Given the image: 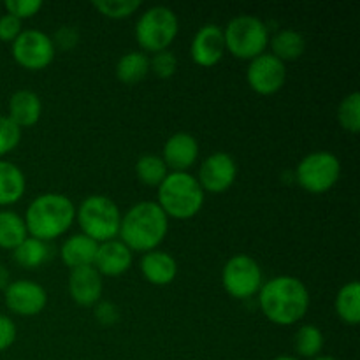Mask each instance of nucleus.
<instances>
[{"label":"nucleus","mask_w":360,"mask_h":360,"mask_svg":"<svg viewBox=\"0 0 360 360\" xmlns=\"http://www.w3.org/2000/svg\"><path fill=\"white\" fill-rule=\"evenodd\" d=\"M257 295L264 316L280 327L301 322L308 313L311 301L304 281L288 274L264 281Z\"/></svg>","instance_id":"nucleus-1"},{"label":"nucleus","mask_w":360,"mask_h":360,"mask_svg":"<svg viewBox=\"0 0 360 360\" xmlns=\"http://www.w3.org/2000/svg\"><path fill=\"white\" fill-rule=\"evenodd\" d=\"M169 232V218L153 200H143L122 214L118 239L130 252L158 250Z\"/></svg>","instance_id":"nucleus-2"},{"label":"nucleus","mask_w":360,"mask_h":360,"mask_svg":"<svg viewBox=\"0 0 360 360\" xmlns=\"http://www.w3.org/2000/svg\"><path fill=\"white\" fill-rule=\"evenodd\" d=\"M23 220L30 238L49 243L72 227L76 221V206L63 193H41L27 206Z\"/></svg>","instance_id":"nucleus-3"},{"label":"nucleus","mask_w":360,"mask_h":360,"mask_svg":"<svg viewBox=\"0 0 360 360\" xmlns=\"http://www.w3.org/2000/svg\"><path fill=\"white\" fill-rule=\"evenodd\" d=\"M204 200L206 193L190 172H169L157 188V204L167 218L190 220L199 214Z\"/></svg>","instance_id":"nucleus-4"},{"label":"nucleus","mask_w":360,"mask_h":360,"mask_svg":"<svg viewBox=\"0 0 360 360\" xmlns=\"http://www.w3.org/2000/svg\"><path fill=\"white\" fill-rule=\"evenodd\" d=\"M76 220L81 227V234L101 245L118 238L122 211L109 197L90 195L76 207Z\"/></svg>","instance_id":"nucleus-5"},{"label":"nucleus","mask_w":360,"mask_h":360,"mask_svg":"<svg viewBox=\"0 0 360 360\" xmlns=\"http://www.w3.org/2000/svg\"><path fill=\"white\" fill-rule=\"evenodd\" d=\"M225 51L239 60H253L266 53L269 46V30L260 18L241 14L232 18L224 28Z\"/></svg>","instance_id":"nucleus-6"},{"label":"nucleus","mask_w":360,"mask_h":360,"mask_svg":"<svg viewBox=\"0 0 360 360\" xmlns=\"http://www.w3.org/2000/svg\"><path fill=\"white\" fill-rule=\"evenodd\" d=\"M179 32L178 14L167 6H153L144 11L136 23V41L143 53H158L169 49Z\"/></svg>","instance_id":"nucleus-7"},{"label":"nucleus","mask_w":360,"mask_h":360,"mask_svg":"<svg viewBox=\"0 0 360 360\" xmlns=\"http://www.w3.org/2000/svg\"><path fill=\"white\" fill-rule=\"evenodd\" d=\"M341 178V162L333 151L308 153L295 167V181L309 193H326Z\"/></svg>","instance_id":"nucleus-8"},{"label":"nucleus","mask_w":360,"mask_h":360,"mask_svg":"<svg viewBox=\"0 0 360 360\" xmlns=\"http://www.w3.org/2000/svg\"><path fill=\"white\" fill-rule=\"evenodd\" d=\"M221 285L231 297L246 301L259 294L264 285L262 267L248 255H234L221 269Z\"/></svg>","instance_id":"nucleus-9"},{"label":"nucleus","mask_w":360,"mask_h":360,"mask_svg":"<svg viewBox=\"0 0 360 360\" xmlns=\"http://www.w3.org/2000/svg\"><path fill=\"white\" fill-rule=\"evenodd\" d=\"M55 44L46 32L28 28L11 44L14 62L27 70H42L55 58Z\"/></svg>","instance_id":"nucleus-10"},{"label":"nucleus","mask_w":360,"mask_h":360,"mask_svg":"<svg viewBox=\"0 0 360 360\" xmlns=\"http://www.w3.org/2000/svg\"><path fill=\"white\" fill-rule=\"evenodd\" d=\"M248 86L262 97L278 94L287 81V65L278 60L273 53H262L250 60L246 70Z\"/></svg>","instance_id":"nucleus-11"},{"label":"nucleus","mask_w":360,"mask_h":360,"mask_svg":"<svg viewBox=\"0 0 360 360\" xmlns=\"http://www.w3.org/2000/svg\"><path fill=\"white\" fill-rule=\"evenodd\" d=\"M195 178L204 193H224L236 183L238 164L232 155L225 153V151H217L200 164L199 174Z\"/></svg>","instance_id":"nucleus-12"},{"label":"nucleus","mask_w":360,"mask_h":360,"mask_svg":"<svg viewBox=\"0 0 360 360\" xmlns=\"http://www.w3.org/2000/svg\"><path fill=\"white\" fill-rule=\"evenodd\" d=\"M4 302L7 309L20 316H35L48 304L44 287L32 280L11 281L4 290Z\"/></svg>","instance_id":"nucleus-13"},{"label":"nucleus","mask_w":360,"mask_h":360,"mask_svg":"<svg viewBox=\"0 0 360 360\" xmlns=\"http://www.w3.org/2000/svg\"><path fill=\"white\" fill-rule=\"evenodd\" d=\"M225 55L224 28L207 23L197 30L190 44V56L199 67H214Z\"/></svg>","instance_id":"nucleus-14"},{"label":"nucleus","mask_w":360,"mask_h":360,"mask_svg":"<svg viewBox=\"0 0 360 360\" xmlns=\"http://www.w3.org/2000/svg\"><path fill=\"white\" fill-rule=\"evenodd\" d=\"M199 158V143L188 132H176L165 141L162 160L171 172H188Z\"/></svg>","instance_id":"nucleus-15"},{"label":"nucleus","mask_w":360,"mask_h":360,"mask_svg":"<svg viewBox=\"0 0 360 360\" xmlns=\"http://www.w3.org/2000/svg\"><path fill=\"white\" fill-rule=\"evenodd\" d=\"M104 283L102 276L94 266L70 269L69 274V294L77 306H95L102 297Z\"/></svg>","instance_id":"nucleus-16"},{"label":"nucleus","mask_w":360,"mask_h":360,"mask_svg":"<svg viewBox=\"0 0 360 360\" xmlns=\"http://www.w3.org/2000/svg\"><path fill=\"white\" fill-rule=\"evenodd\" d=\"M134 252H130L118 238L111 241L101 243L95 255L94 267L101 273V276L116 278L125 274L132 267Z\"/></svg>","instance_id":"nucleus-17"},{"label":"nucleus","mask_w":360,"mask_h":360,"mask_svg":"<svg viewBox=\"0 0 360 360\" xmlns=\"http://www.w3.org/2000/svg\"><path fill=\"white\" fill-rule=\"evenodd\" d=\"M139 267L144 280L150 281L151 285H157V287L171 285L178 276L176 259L171 253L162 252V250H151V252L144 253Z\"/></svg>","instance_id":"nucleus-18"},{"label":"nucleus","mask_w":360,"mask_h":360,"mask_svg":"<svg viewBox=\"0 0 360 360\" xmlns=\"http://www.w3.org/2000/svg\"><path fill=\"white\" fill-rule=\"evenodd\" d=\"M7 118L21 130L34 127L42 116L41 97L32 90L14 91L7 104Z\"/></svg>","instance_id":"nucleus-19"},{"label":"nucleus","mask_w":360,"mask_h":360,"mask_svg":"<svg viewBox=\"0 0 360 360\" xmlns=\"http://www.w3.org/2000/svg\"><path fill=\"white\" fill-rule=\"evenodd\" d=\"M98 243L90 239L84 234H74L63 241L60 248V259L69 269L77 267L94 266L95 255H97Z\"/></svg>","instance_id":"nucleus-20"},{"label":"nucleus","mask_w":360,"mask_h":360,"mask_svg":"<svg viewBox=\"0 0 360 360\" xmlns=\"http://www.w3.org/2000/svg\"><path fill=\"white\" fill-rule=\"evenodd\" d=\"M27 192V178L16 164L0 158V207L20 202Z\"/></svg>","instance_id":"nucleus-21"},{"label":"nucleus","mask_w":360,"mask_h":360,"mask_svg":"<svg viewBox=\"0 0 360 360\" xmlns=\"http://www.w3.org/2000/svg\"><path fill=\"white\" fill-rule=\"evenodd\" d=\"M269 46L271 53L278 60L287 63L301 58L306 49V41L301 32L294 30V28H283V30L276 32L273 37H269Z\"/></svg>","instance_id":"nucleus-22"},{"label":"nucleus","mask_w":360,"mask_h":360,"mask_svg":"<svg viewBox=\"0 0 360 360\" xmlns=\"http://www.w3.org/2000/svg\"><path fill=\"white\" fill-rule=\"evenodd\" d=\"M116 77L120 83L132 84L141 83L150 72V56L143 51H129L116 63Z\"/></svg>","instance_id":"nucleus-23"},{"label":"nucleus","mask_w":360,"mask_h":360,"mask_svg":"<svg viewBox=\"0 0 360 360\" xmlns=\"http://www.w3.org/2000/svg\"><path fill=\"white\" fill-rule=\"evenodd\" d=\"M334 308L341 322L347 326H357L360 322V285L357 280L348 281L340 288Z\"/></svg>","instance_id":"nucleus-24"},{"label":"nucleus","mask_w":360,"mask_h":360,"mask_svg":"<svg viewBox=\"0 0 360 360\" xmlns=\"http://www.w3.org/2000/svg\"><path fill=\"white\" fill-rule=\"evenodd\" d=\"M49 257H51V250L48 243L30 238V236L18 248L13 250L14 262L23 269H37L48 262Z\"/></svg>","instance_id":"nucleus-25"},{"label":"nucleus","mask_w":360,"mask_h":360,"mask_svg":"<svg viewBox=\"0 0 360 360\" xmlns=\"http://www.w3.org/2000/svg\"><path fill=\"white\" fill-rule=\"evenodd\" d=\"M28 238L23 217L9 210L0 211V248L14 250Z\"/></svg>","instance_id":"nucleus-26"},{"label":"nucleus","mask_w":360,"mask_h":360,"mask_svg":"<svg viewBox=\"0 0 360 360\" xmlns=\"http://www.w3.org/2000/svg\"><path fill=\"white\" fill-rule=\"evenodd\" d=\"M169 169L160 155L144 153L136 162V176L144 186H155L158 188L162 181L167 178Z\"/></svg>","instance_id":"nucleus-27"},{"label":"nucleus","mask_w":360,"mask_h":360,"mask_svg":"<svg viewBox=\"0 0 360 360\" xmlns=\"http://www.w3.org/2000/svg\"><path fill=\"white\" fill-rule=\"evenodd\" d=\"M323 333L316 326L304 323L294 336V348L301 359L319 357L323 348Z\"/></svg>","instance_id":"nucleus-28"},{"label":"nucleus","mask_w":360,"mask_h":360,"mask_svg":"<svg viewBox=\"0 0 360 360\" xmlns=\"http://www.w3.org/2000/svg\"><path fill=\"white\" fill-rule=\"evenodd\" d=\"M338 122L347 132L359 134L360 130V94L352 91L338 105Z\"/></svg>","instance_id":"nucleus-29"},{"label":"nucleus","mask_w":360,"mask_h":360,"mask_svg":"<svg viewBox=\"0 0 360 360\" xmlns=\"http://www.w3.org/2000/svg\"><path fill=\"white\" fill-rule=\"evenodd\" d=\"M91 6L105 18L111 20H125L136 14L143 7L141 0H97Z\"/></svg>","instance_id":"nucleus-30"},{"label":"nucleus","mask_w":360,"mask_h":360,"mask_svg":"<svg viewBox=\"0 0 360 360\" xmlns=\"http://www.w3.org/2000/svg\"><path fill=\"white\" fill-rule=\"evenodd\" d=\"M150 70L160 79H169L178 70V58L171 49L153 53V56L150 58Z\"/></svg>","instance_id":"nucleus-31"},{"label":"nucleus","mask_w":360,"mask_h":360,"mask_svg":"<svg viewBox=\"0 0 360 360\" xmlns=\"http://www.w3.org/2000/svg\"><path fill=\"white\" fill-rule=\"evenodd\" d=\"M21 141V129L14 125L7 116L0 115V158L16 150Z\"/></svg>","instance_id":"nucleus-32"},{"label":"nucleus","mask_w":360,"mask_h":360,"mask_svg":"<svg viewBox=\"0 0 360 360\" xmlns=\"http://www.w3.org/2000/svg\"><path fill=\"white\" fill-rule=\"evenodd\" d=\"M44 4L41 0H7L4 2L7 14L18 18V20H28L39 14Z\"/></svg>","instance_id":"nucleus-33"},{"label":"nucleus","mask_w":360,"mask_h":360,"mask_svg":"<svg viewBox=\"0 0 360 360\" xmlns=\"http://www.w3.org/2000/svg\"><path fill=\"white\" fill-rule=\"evenodd\" d=\"M23 32L21 28V20L11 16V14H2L0 16V41L2 42H11L13 44L14 39Z\"/></svg>","instance_id":"nucleus-34"},{"label":"nucleus","mask_w":360,"mask_h":360,"mask_svg":"<svg viewBox=\"0 0 360 360\" xmlns=\"http://www.w3.org/2000/svg\"><path fill=\"white\" fill-rule=\"evenodd\" d=\"M95 319L98 320V323L102 326H115L120 319V311L116 308V304L109 301H98L95 304Z\"/></svg>","instance_id":"nucleus-35"},{"label":"nucleus","mask_w":360,"mask_h":360,"mask_svg":"<svg viewBox=\"0 0 360 360\" xmlns=\"http://www.w3.org/2000/svg\"><path fill=\"white\" fill-rule=\"evenodd\" d=\"M16 326L7 315H0V352H6L16 341Z\"/></svg>","instance_id":"nucleus-36"},{"label":"nucleus","mask_w":360,"mask_h":360,"mask_svg":"<svg viewBox=\"0 0 360 360\" xmlns=\"http://www.w3.org/2000/svg\"><path fill=\"white\" fill-rule=\"evenodd\" d=\"M77 41H79V34H77V30L74 27H62L56 32L55 37H53L55 48L58 46L62 49H72L77 44Z\"/></svg>","instance_id":"nucleus-37"},{"label":"nucleus","mask_w":360,"mask_h":360,"mask_svg":"<svg viewBox=\"0 0 360 360\" xmlns=\"http://www.w3.org/2000/svg\"><path fill=\"white\" fill-rule=\"evenodd\" d=\"M11 283V274L4 264H0V290H6L7 285Z\"/></svg>","instance_id":"nucleus-38"},{"label":"nucleus","mask_w":360,"mask_h":360,"mask_svg":"<svg viewBox=\"0 0 360 360\" xmlns=\"http://www.w3.org/2000/svg\"><path fill=\"white\" fill-rule=\"evenodd\" d=\"M273 360H301L299 357H294V355H278Z\"/></svg>","instance_id":"nucleus-39"},{"label":"nucleus","mask_w":360,"mask_h":360,"mask_svg":"<svg viewBox=\"0 0 360 360\" xmlns=\"http://www.w3.org/2000/svg\"><path fill=\"white\" fill-rule=\"evenodd\" d=\"M311 360H338V359L330 357V355H319V357H315V359H311Z\"/></svg>","instance_id":"nucleus-40"}]
</instances>
